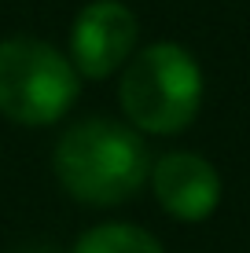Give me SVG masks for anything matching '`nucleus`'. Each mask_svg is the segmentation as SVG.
Here are the masks:
<instances>
[{
    "mask_svg": "<svg viewBox=\"0 0 250 253\" xmlns=\"http://www.w3.org/2000/svg\"><path fill=\"white\" fill-rule=\"evenodd\" d=\"M66 195L85 206H122L151 176V154L136 128L110 118L77 121L63 132L51 154Z\"/></svg>",
    "mask_w": 250,
    "mask_h": 253,
    "instance_id": "1",
    "label": "nucleus"
},
{
    "mask_svg": "<svg viewBox=\"0 0 250 253\" xmlns=\"http://www.w3.org/2000/svg\"><path fill=\"white\" fill-rule=\"evenodd\" d=\"M118 103L133 128L173 136L188 128L202 107V66L173 41L148 44L122 70Z\"/></svg>",
    "mask_w": 250,
    "mask_h": 253,
    "instance_id": "2",
    "label": "nucleus"
},
{
    "mask_svg": "<svg viewBox=\"0 0 250 253\" xmlns=\"http://www.w3.org/2000/svg\"><path fill=\"white\" fill-rule=\"evenodd\" d=\"M77 70L45 41H0V114L19 125H55L77 99Z\"/></svg>",
    "mask_w": 250,
    "mask_h": 253,
    "instance_id": "3",
    "label": "nucleus"
},
{
    "mask_svg": "<svg viewBox=\"0 0 250 253\" xmlns=\"http://www.w3.org/2000/svg\"><path fill=\"white\" fill-rule=\"evenodd\" d=\"M136 15L122 0H92L77 11L70 30V66L77 77H103L118 74L136 51Z\"/></svg>",
    "mask_w": 250,
    "mask_h": 253,
    "instance_id": "4",
    "label": "nucleus"
},
{
    "mask_svg": "<svg viewBox=\"0 0 250 253\" xmlns=\"http://www.w3.org/2000/svg\"><path fill=\"white\" fill-rule=\"evenodd\" d=\"M151 187L158 206L166 209L173 220L199 224L217 209L221 202V176L202 154L192 151H173L162 154L151 165Z\"/></svg>",
    "mask_w": 250,
    "mask_h": 253,
    "instance_id": "5",
    "label": "nucleus"
},
{
    "mask_svg": "<svg viewBox=\"0 0 250 253\" xmlns=\"http://www.w3.org/2000/svg\"><path fill=\"white\" fill-rule=\"evenodd\" d=\"M74 253H162V242L136 224H100L77 239Z\"/></svg>",
    "mask_w": 250,
    "mask_h": 253,
    "instance_id": "6",
    "label": "nucleus"
}]
</instances>
